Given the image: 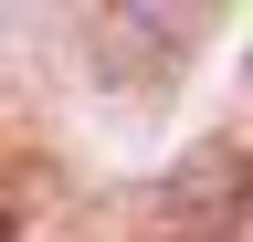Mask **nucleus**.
I'll return each mask as SVG.
<instances>
[{
	"mask_svg": "<svg viewBox=\"0 0 253 242\" xmlns=\"http://www.w3.org/2000/svg\"><path fill=\"white\" fill-rule=\"evenodd\" d=\"M0 242H11V200H0Z\"/></svg>",
	"mask_w": 253,
	"mask_h": 242,
	"instance_id": "f03ea898",
	"label": "nucleus"
},
{
	"mask_svg": "<svg viewBox=\"0 0 253 242\" xmlns=\"http://www.w3.org/2000/svg\"><path fill=\"white\" fill-rule=\"evenodd\" d=\"M253 221V158L243 147H190L158 190V232L169 242H232Z\"/></svg>",
	"mask_w": 253,
	"mask_h": 242,
	"instance_id": "f257e3e1",
	"label": "nucleus"
}]
</instances>
